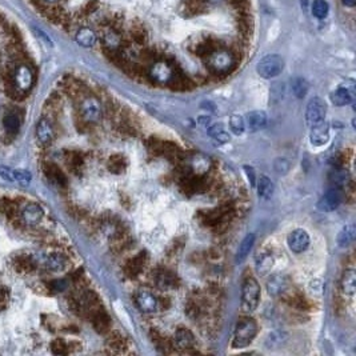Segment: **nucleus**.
Returning <instances> with one entry per match:
<instances>
[{
  "label": "nucleus",
  "instance_id": "nucleus-1",
  "mask_svg": "<svg viewBox=\"0 0 356 356\" xmlns=\"http://www.w3.org/2000/svg\"><path fill=\"white\" fill-rule=\"evenodd\" d=\"M258 333V324L252 318H243L238 322L234 339H232V347L234 348H244L250 345Z\"/></svg>",
  "mask_w": 356,
  "mask_h": 356
},
{
  "label": "nucleus",
  "instance_id": "nucleus-2",
  "mask_svg": "<svg viewBox=\"0 0 356 356\" xmlns=\"http://www.w3.org/2000/svg\"><path fill=\"white\" fill-rule=\"evenodd\" d=\"M205 63L211 71L223 75L235 67V56L227 49H216L208 53Z\"/></svg>",
  "mask_w": 356,
  "mask_h": 356
},
{
  "label": "nucleus",
  "instance_id": "nucleus-3",
  "mask_svg": "<svg viewBox=\"0 0 356 356\" xmlns=\"http://www.w3.org/2000/svg\"><path fill=\"white\" fill-rule=\"evenodd\" d=\"M260 300V286L255 277H248L244 280L242 287V308L244 312L250 314L259 306Z\"/></svg>",
  "mask_w": 356,
  "mask_h": 356
},
{
  "label": "nucleus",
  "instance_id": "nucleus-4",
  "mask_svg": "<svg viewBox=\"0 0 356 356\" xmlns=\"http://www.w3.org/2000/svg\"><path fill=\"white\" fill-rule=\"evenodd\" d=\"M34 71L28 64L20 63L12 72V86L18 94H27L34 86Z\"/></svg>",
  "mask_w": 356,
  "mask_h": 356
},
{
  "label": "nucleus",
  "instance_id": "nucleus-5",
  "mask_svg": "<svg viewBox=\"0 0 356 356\" xmlns=\"http://www.w3.org/2000/svg\"><path fill=\"white\" fill-rule=\"evenodd\" d=\"M284 69V60L279 55H267L256 65V72L263 79L276 78Z\"/></svg>",
  "mask_w": 356,
  "mask_h": 356
},
{
  "label": "nucleus",
  "instance_id": "nucleus-6",
  "mask_svg": "<svg viewBox=\"0 0 356 356\" xmlns=\"http://www.w3.org/2000/svg\"><path fill=\"white\" fill-rule=\"evenodd\" d=\"M79 112L84 121L98 123L102 119V106L95 96H84L80 100Z\"/></svg>",
  "mask_w": 356,
  "mask_h": 356
},
{
  "label": "nucleus",
  "instance_id": "nucleus-7",
  "mask_svg": "<svg viewBox=\"0 0 356 356\" xmlns=\"http://www.w3.org/2000/svg\"><path fill=\"white\" fill-rule=\"evenodd\" d=\"M327 106L320 98H312L306 108V121L308 127L316 125L326 120Z\"/></svg>",
  "mask_w": 356,
  "mask_h": 356
},
{
  "label": "nucleus",
  "instance_id": "nucleus-8",
  "mask_svg": "<svg viewBox=\"0 0 356 356\" xmlns=\"http://www.w3.org/2000/svg\"><path fill=\"white\" fill-rule=\"evenodd\" d=\"M341 200H343V192H341L340 187L335 186L330 190H327L324 195L320 197V200L318 203V208L323 212H331L340 205Z\"/></svg>",
  "mask_w": 356,
  "mask_h": 356
},
{
  "label": "nucleus",
  "instance_id": "nucleus-9",
  "mask_svg": "<svg viewBox=\"0 0 356 356\" xmlns=\"http://www.w3.org/2000/svg\"><path fill=\"white\" fill-rule=\"evenodd\" d=\"M150 78L155 83L170 84L175 78L174 68L167 61H156L150 68Z\"/></svg>",
  "mask_w": 356,
  "mask_h": 356
},
{
  "label": "nucleus",
  "instance_id": "nucleus-10",
  "mask_svg": "<svg viewBox=\"0 0 356 356\" xmlns=\"http://www.w3.org/2000/svg\"><path fill=\"white\" fill-rule=\"evenodd\" d=\"M355 99V84L349 82V84H341L340 87L331 94V102L337 107L348 106Z\"/></svg>",
  "mask_w": 356,
  "mask_h": 356
},
{
  "label": "nucleus",
  "instance_id": "nucleus-11",
  "mask_svg": "<svg viewBox=\"0 0 356 356\" xmlns=\"http://www.w3.org/2000/svg\"><path fill=\"white\" fill-rule=\"evenodd\" d=\"M287 243L292 252L302 254L310 246V235L307 234V231H304L303 228H298L288 235Z\"/></svg>",
  "mask_w": 356,
  "mask_h": 356
},
{
  "label": "nucleus",
  "instance_id": "nucleus-12",
  "mask_svg": "<svg viewBox=\"0 0 356 356\" xmlns=\"http://www.w3.org/2000/svg\"><path fill=\"white\" fill-rule=\"evenodd\" d=\"M43 216H44V212H43L42 207L39 204H35V203H31L23 208L20 219L27 227H35L42 222Z\"/></svg>",
  "mask_w": 356,
  "mask_h": 356
},
{
  "label": "nucleus",
  "instance_id": "nucleus-13",
  "mask_svg": "<svg viewBox=\"0 0 356 356\" xmlns=\"http://www.w3.org/2000/svg\"><path fill=\"white\" fill-rule=\"evenodd\" d=\"M310 128V140L314 146L320 147V146L328 143V140H330V125L326 120L316 125H312Z\"/></svg>",
  "mask_w": 356,
  "mask_h": 356
},
{
  "label": "nucleus",
  "instance_id": "nucleus-14",
  "mask_svg": "<svg viewBox=\"0 0 356 356\" xmlns=\"http://www.w3.org/2000/svg\"><path fill=\"white\" fill-rule=\"evenodd\" d=\"M288 287H290V280L281 273H275L267 281V291L271 296L283 295L284 292H287Z\"/></svg>",
  "mask_w": 356,
  "mask_h": 356
},
{
  "label": "nucleus",
  "instance_id": "nucleus-15",
  "mask_svg": "<svg viewBox=\"0 0 356 356\" xmlns=\"http://www.w3.org/2000/svg\"><path fill=\"white\" fill-rule=\"evenodd\" d=\"M135 302H136L137 308L144 314H152L158 308V299L152 295L151 292L144 291V290L137 292L135 296Z\"/></svg>",
  "mask_w": 356,
  "mask_h": 356
},
{
  "label": "nucleus",
  "instance_id": "nucleus-16",
  "mask_svg": "<svg viewBox=\"0 0 356 356\" xmlns=\"http://www.w3.org/2000/svg\"><path fill=\"white\" fill-rule=\"evenodd\" d=\"M247 127L251 132H258L260 129H263L268 123V118L264 111H251L250 114L247 115Z\"/></svg>",
  "mask_w": 356,
  "mask_h": 356
},
{
  "label": "nucleus",
  "instance_id": "nucleus-17",
  "mask_svg": "<svg viewBox=\"0 0 356 356\" xmlns=\"http://www.w3.org/2000/svg\"><path fill=\"white\" fill-rule=\"evenodd\" d=\"M75 40L79 46L84 47V48H91L98 42V35L90 27H82L76 32Z\"/></svg>",
  "mask_w": 356,
  "mask_h": 356
},
{
  "label": "nucleus",
  "instance_id": "nucleus-18",
  "mask_svg": "<svg viewBox=\"0 0 356 356\" xmlns=\"http://www.w3.org/2000/svg\"><path fill=\"white\" fill-rule=\"evenodd\" d=\"M175 344L180 349H190L195 347V337L192 332L186 328H179L175 333Z\"/></svg>",
  "mask_w": 356,
  "mask_h": 356
},
{
  "label": "nucleus",
  "instance_id": "nucleus-19",
  "mask_svg": "<svg viewBox=\"0 0 356 356\" xmlns=\"http://www.w3.org/2000/svg\"><path fill=\"white\" fill-rule=\"evenodd\" d=\"M36 137L42 144H49L53 139V128L47 119H40L36 125Z\"/></svg>",
  "mask_w": 356,
  "mask_h": 356
},
{
  "label": "nucleus",
  "instance_id": "nucleus-20",
  "mask_svg": "<svg viewBox=\"0 0 356 356\" xmlns=\"http://www.w3.org/2000/svg\"><path fill=\"white\" fill-rule=\"evenodd\" d=\"M67 265V259L59 252L49 254L46 258V268L51 272H61Z\"/></svg>",
  "mask_w": 356,
  "mask_h": 356
},
{
  "label": "nucleus",
  "instance_id": "nucleus-21",
  "mask_svg": "<svg viewBox=\"0 0 356 356\" xmlns=\"http://www.w3.org/2000/svg\"><path fill=\"white\" fill-rule=\"evenodd\" d=\"M341 290L345 295L352 296L356 291V273L352 268L347 269L341 277Z\"/></svg>",
  "mask_w": 356,
  "mask_h": 356
},
{
  "label": "nucleus",
  "instance_id": "nucleus-22",
  "mask_svg": "<svg viewBox=\"0 0 356 356\" xmlns=\"http://www.w3.org/2000/svg\"><path fill=\"white\" fill-rule=\"evenodd\" d=\"M208 135L212 137L213 140L219 141L222 144L228 143V141L231 140V136H230V133L226 129V127L223 124H220V123L208 125Z\"/></svg>",
  "mask_w": 356,
  "mask_h": 356
},
{
  "label": "nucleus",
  "instance_id": "nucleus-23",
  "mask_svg": "<svg viewBox=\"0 0 356 356\" xmlns=\"http://www.w3.org/2000/svg\"><path fill=\"white\" fill-rule=\"evenodd\" d=\"M255 244V235L254 234H248L246 238L243 239V242L239 246V250L236 252V263H242L244 259L248 256L250 251L252 250V247Z\"/></svg>",
  "mask_w": 356,
  "mask_h": 356
},
{
  "label": "nucleus",
  "instance_id": "nucleus-24",
  "mask_svg": "<svg viewBox=\"0 0 356 356\" xmlns=\"http://www.w3.org/2000/svg\"><path fill=\"white\" fill-rule=\"evenodd\" d=\"M211 167V162L208 158H205L204 155H195L191 159V168H192L193 174L203 175L209 170Z\"/></svg>",
  "mask_w": 356,
  "mask_h": 356
},
{
  "label": "nucleus",
  "instance_id": "nucleus-25",
  "mask_svg": "<svg viewBox=\"0 0 356 356\" xmlns=\"http://www.w3.org/2000/svg\"><path fill=\"white\" fill-rule=\"evenodd\" d=\"M273 191H275V186H273L272 180L264 175H261L258 180V193L259 196L263 199H269L272 196Z\"/></svg>",
  "mask_w": 356,
  "mask_h": 356
},
{
  "label": "nucleus",
  "instance_id": "nucleus-26",
  "mask_svg": "<svg viewBox=\"0 0 356 356\" xmlns=\"http://www.w3.org/2000/svg\"><path fill=\"white\" fill-rule=\"evenodd\" d=\"M355 236V226H353V224L345 226V227L341 228V231L339 232V235H337V244L341 247H347L348 244H351V243L353 242Z\"/></svg>",
  "mask_w": 356,
  "mask_h": 356
},
{
  "label": "nucleus",
  "instance_id": "nucleus-27",
  "mask_svg": "<svg viewBox=\"0 0 356 356\" xmlns=\"http://www.w3.org/2000/svg\"><path fill=\"white\" fill-rule=\"evenodd\" d=\"M111 320L110 318L107 316L106 312L98 310L94 312V326H95L96 330L99 332H106L108 328H110Z\"/></svg>",
  "mask_w": 356,
  "mask_h": 356
},
{
  "label": "nucleus",
  "instance_id": "nucleus-28",
  "mask_svg": "<svg viewBox=\"0 0 356 356\" xmlns=\"http://www.w3.org/2000/svg\"><path fill=\"white\" fill-rule=\"evenodd\" d=\"M103 42H104V46L110 51H115V49H118L120 47L121 39L118 32L110 30L104 32V35H103Z\"/></svg>",
  "mask_w": 356,
  "mask_h": 356
},
{
  "label": "nucleus",
  "instance_id": "nucleus-29",
  "mask_svg": "<svg viewBox=\"0 0 356 356\" xmlns=\"http://www.w3.org/2000/svg\"><path fill=\"white\" fill-rule=\"evenodd\" d=\"M308 88H310V86H308L307 80L303 79V78H295L292 80V92L295 94L296 98L303 99L304 96L307 95Z\"/></svg>",
  "mask_w": 356,
  "mask_h": 356
},
{
  "label": "nucleus",
  "instance_id": "nucleus-30",
  "mask_svg": "<svg viewBox=\"0 0 356 356\" xmlns=\"http://www.w3.org/2000/svg\"><path fill=\"white\" fill-rule=\"evenodd\" d=\"M330 6L326 0H314L312 2V15L318 19H324L328 15Z\"/></svg>",
  "mask_w": 356,
  "mask_h": 356
},
{
  "label": "nucleus",
  "instance_id": "nucleus-31",
  "mask_svg": "<svg viewBox=\"0 0 356 356\" xmlns=\"http://www.w3.org/2000/svg\"><path fill=\"white\" fill-rule=\"evenodd\" d=\"M272 265L273 256L272 254H269V252H263V254L260 255V258L258 259V261H256V267H258L259 273H261V275H264L267 271L272 268Z\"/></svg>",
  "mask_w": 356,
  "mask_h": 356
},
{
  "label": "nucleus",
  "instance_id": "nucleus-32",
  "mask_svg": "<svg viewBox=\"0 0 356 356\" xmlns=\"http://www.w3.org/2000/svg\"><path fill=\"white\" fill-rule=\"evenodd\" d=\"M44 172H46L47 176H48L49 179H52L53 182L59 183V184H61V186L65 184V176L63 175L60 168H57L56 166L48 163L46 167H44Z\"/></svg>",
  "mask_w": 356,
  "mask_h": 356
},
{
  "label": "nucleus",
  "instance_id": "nucleus-33",
  "mask_svg": "<svg viewBox=\"0 0 356 356\" xmlns=\"http://www.w3.org/2000/svg\"><path fill=\"white\" fill-rule=\"evenodd\" d=\"M15 267L19 272H31L35 269V260L31 256H20L16 259Z\"/></svg>",
  "mask_w": 356,
  "mask_h": 356
},
{
  "label": "nucleus",
  "instance_id": "nucleus-34",
  "mask_svg": "<svg viewBox=\"0 0 356 356\" xmlns=\"http://www.w3.org/2000/svg\"><path fill=\"white\" fill-rule=\"evenodd\" d=\"M3 125L7 132L16 133L20 128V119L15 114H8L4 116Z\"/></svg>",
  "mask_w": 356,
  "mask_h": 356
},
{
  "label": "nucleus",
  "instance_id": "nucleus-35",
  "mask_svg": "<svg viewBox=\"0 0 356 356\" xmlns=\"http://www.w3.org/2000/svg\"><path fill=\"white\" fill-rule=\"evenodd\" d=\"M331 182L335 184L336 187H341V186H345L347 183H348L349 180V176H348V172L345 170H341V168H337L335 172H332L330 176Z\"/></svg>",
  "mask_w": 356,
  "mask_h": 356
},
{
  "label": "nucleus",
  "instance_id": "nucleus-36",
  "mask_svg": "<svg viewBox=\"0 0 356 356\" xmlns=\"http://www.w3.org/2000/svg\"><path fill=\"white\" fill-rule=\"evenodd\" d=\"M230 128L235 135H242L246 129V121L240 115H232L230 118Z\"/></svg>",
  "mask_w": 356,
  "mask_h": 356
},
{
  "label": "nucleus",
  "instance_id": "nucleus-37",
  "mask_svg": "<svg viewBox=\"0 0 356 356\" xmlns=\"http://www.w3.org/2000/svg\"><path fill=\"white\" fill-rule=\"evenodd\" d=\"M14 176H15V182H18L22 186H28L31 183V174L26 170H15L14 171Z\"/></svg>",
  "mask_w": 356,
  "mask_h": 356
},
{
  "label": "nucleus",
  "instance_id": "nucleus-38",
  "mask_svg": "<svg viewBox=\"0 0 356 356\" xmlns=\"http://www.w3.org/2000/svg\"><path fill=\"white\" fill-rule=\"evenodd\" d=\"M0 209H2V212H3L4 215H7L10 219L16 215V204L14 201L8 200V199H4V200L2 201Z\"/></svg>",
  "mask_w": 356,
  "mask_h": 356
},
{
  "label": "nucleus",
  "instance_id": "nucleus-39",
  "mask_svg": "<svg viewBox=\"0 0 356 356\" xmlns=\"http://www.w3.org/2000/svg\"><path fill=\"white\" fill-rule=\"evenodd\" d=\"M158 284L162 288L172 287V286H175L174 275H171V273L167 272V271H163V272L159 275V277H158Z\"/></svg>",
  "mask_w": 356,
  "mask_h": 356
},
{
  "label": "nucleus",
  "instance_id": "nucleus-40",
  "mask_svg": "<svg viewBox=\"0 0 356 356\" xmlns=\"http://www.w3.org/2000/svg\"><path fill=\"white\" fill-rule=\"evenodd\" d=\"M51 351H52L55 355H65L68 352V347L64 343V340L61 339H56L51 343Z\"/></svg>",
  "mask_w": 356,
  "mask_h": 356
},
{
  "label": "nucleus",
  "instance_id": "nucleus-41",
  "mask_svg": "<svg viewBox=\"0 0 356 356\" xmlns=\"http://www.w3.org/2000/svg\"><path fill=\"white\" fill-rule=\"evenodd\" d=\"M125 164L123 163V158L121 156H114V158H111L110 162H108V168H110L112 172H115V174H119V172H121V171L124 170Z\"/></svg>",
  "mask_w": 356,
  "mask_h": 356
},
{
  "label": "nucleus",
  "instance_id": "nucleus-42",
  "mask_svg": "<svg viewBox=\"0 0 356 356\" xmlns=\"http://www.w3.org/2000/svg\"><path fill=\"white\" fill-rule=\"evenodd\" d=\"M273 168H275V171L279 175H286L290 171V162L284 159V158H279V159L275 160Z\"/></svg>",
  "mask_w": 356,
  "mask_h": 356
},
{
  "label": "nucleus",
  "instance_id": "nucleus-43",
  "mask_svg": "<svg viewBox=\"0 0 356 356\" xmlns=\"http://www.w3.org/2000/svg\"><path fill=\"white\" fill-rule=\"evenodd\" d=\"M0 176L7 180V182H15V176H14V170H11L10 167L0 166Z\"/></svg>",
  "mask_w": 356,
  "mask_h": 356
},
{
  "label": "nucleus",
  "instance_id": "nucleus-44",
  "mask_svg": "<svg viewBox=\"0 0 356 356\" xmlns=\"http://www.w3.org/2000/svg\"><path fill=\"white\" fill-rule=\"evenodd\" d=\"M32 30L35 31V34L38 35L39 39H40V40H43V43H46L47 46H49V47L53 46L52 40L49 39V36L46 34V32H44V31H42L40 28H38V27H35V26L32 27Z\"/></svg>",
  "mask_w": 356,
  "mask_h": 356
},
{
  "label": "nucleus",
  "instance_id": "nucleus-45",
  "mask_svg": "<svg viewBox=\"0 0 356 356\" xmlns=\"http://www.w3.org/2000/svg\"><path fill=\"white\" fill-rule=\"evenodd\" d=\"M141 264H143V261H141V255H140V256H137L136 259H133V260L131 261L128 271L132 273V275H135V273H137V272H140Z\"/></svg>",
  "mask_w": 356,
  "mask_h": 356
},
{
  "label": "nucleus",
  "instance_id": "nucleus-46",
  "mask_svg": "<svg viewBox=\"0 0 356 356\" xmlns=\"http://www.w3.org/2000/svg\"><path fill=\"white\" fill-rule=\"evenodd\" d=\"M10 300V291L6 287H0V310L8 304Z\"/></svg>",
  "mask_w": 356,
  "mask_h": 356
},
{
  "label": "nucleus",
  "instance_id": "nucleus-47",
  "mask_svg": "<svg viewBox=\"0 0 356 356\" xmlns=\"http://www.w3.org/2000/svg\"><path fill=\"white\" fill-rule=\"evenodd\" d=\"M51 288L55 292H61L67 288V283H65V280H53L51 283Z\"/></svg>",
  "mask_w": 356,
  "mask_h": 356
},
{
  "label": "nucleus",
  "instance_id": "nucleus-48",
  "mask_svg": "<svg viewBox=\"0 0 356 356\" xmlns=\"http://www.w3.org/2000/svg\"><path fill=\"white\" fill-rule=\"evenodd\" d=\"M244 170H246L247 172V178H248V180H250L251 186L255 187L256 186V182H255V174H254V170L251 168V167H244Z\"/></svg>",
  "mask_w": 356,
  "mask_h": 356
},
{
  "label": "nucleus",
  "instance_id": "nucleus-49",
  "mask_svg": "<svg viewBox=\"0 0 356 356\" xmlns=\"http://www.w3.org/2000/svg\"><path fill=\"white\" fill-rule=\"evenodd\" d=\"M38 2L44 4V6H55V4L60 3L61 0H38Z\"/></svg>",
  "mask_w": 356,
  "mask_h": 356
},
{
  "label": "nucleus",
  "instance_id": "nucleus-50",
  "mask_svg": "<svg viewBox=\"0 0 356 356\" xmlns=\"http://www.w3.org/2000/svg\"><path fill=\"white\" fill-rule=\"evenodd\" d=\"M341 2H343V4H344L345 7H349V8L355 7L356 4V0H341Z\"/></svg>",
  "mask_w": 356,
  "mask_h": 356
},
{
  "label": "nucleus",
  "instance_id": "nucleus-51",
  "mask_svg": "<svg viewBox=\"0 0 356 356\" xmlns=\"http://www.w3.org/2000/svg\"><path fill=\"white\" fill-rule=\"evenodd\" d=\"M209 121H211V119L205 118V116H201V118H199V123L203 125H209Z\"/></svg>",
  "mask_w": 356,
  "mask_h": 356
}]
</instances>
